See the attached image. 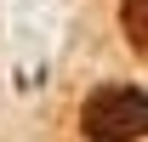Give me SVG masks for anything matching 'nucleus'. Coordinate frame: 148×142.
Here are the masks:
<instances>
[{
    "mask_svg": "<svg viewBox=\"0 0 148 142\" xmlns=\"http://www.w3.org/2000/svg\"><path fill=\"white\" fill-rule=\"evenodd\" d=\"M120 29H125V40L148 57V0H120Z\"/></svg>",
    "mask_w": 148,
    "mask_h": 142,
    "instance_id": "f03ea898",
    "label": "nucleus"
},
{
    "mask_svg": "<svg viewBox=\"0 0 148 142\" xmlns=\"http://www.w3.org/2000/svg\"><path fill=\"white\" fill-rule=\"evenodd\" d=\"M80 125L91 142H131L148 131V97L131 85H108V91H91L86 108H80Z\"/></svg>",
    "mask_w": 148,
    "mask_h": 142,
    "instance_id": "f257e3e1",
    "label": "nucleus"
}]
</instances>
